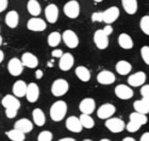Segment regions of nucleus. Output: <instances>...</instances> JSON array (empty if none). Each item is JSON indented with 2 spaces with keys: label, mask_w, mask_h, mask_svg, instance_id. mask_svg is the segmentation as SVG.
Listing matches in <instances>:
<instances>
[{
  "label": "nucleus",
  "mask_w": 149,
  "mask_h": 141,
  "mask_svg": "<svg viewBox=\"0 0 149 141\" xmlns=\"http://www.w3.org/2000/svg\"><path fill=\"white\" fill-rule=\"evenodd\" d=\"M67 113V104L64 100H56L50 107V118L54 122H61Z\"/></svg>",
  "instance_id": "f257e3e1"
},
{
  "label": "nucleus",
  "mask_w": 149,
  "mask_h": 141,
  "mask_svg": "<svg viewBox=\"0 0 149 141\" xmlns=\"http://www.w3.org/2000/svg\"><path fill=\"white\" fill-rule=\"evenodd\" d=\"M69 90V83L67 80L62 78L56 79L51 85V93L54 96L59 97L65 95Z\"/></svg>",
  "instance_id": "f03ea898"
},
{
  "label": "nucleus",
  "mask_w": 149,
  "mask_h": 141,
  "mask_svg": "<svg viewBox=\"0 0 149 141\" xmlns=\"http://www.w3.org/2000/svg\"><path fill=\"white\" fill-rule=\"evenodd\" d=\"M63 12L68 18H77L80 15V4L77 0H69L64 4Z\"/></svg>",
  "instance_id": "7ed1b4c3"
},
{
  "label": "nucleus",
  "mask_w": 149,
  "mask_h": 141,
  "mask_svg": "<svg viewBox=\"0 0 149 141\" xmlns=\"http://www.w3.org/2000/svg\"><path fill=\"white\" fill-rule=\"evenodd\" d=\"M62 40L64 42V44L66 46L70 48V49H74L79 46V38H78L77 33L70 29H67L62 33Z\"/></svg>",
  "instance_id": "20e7f679"
},
{
  "label": "nucleus",
  "mask_w": 149,
  "mask_h": 141,
  "mask_svg": "<svg viewBox=\"0 0 149 141\" xmlns=\"http://www.w3.org/2000/svg\"><path fill=\"white\" fill-rule=\"evenodd\" d=\"M94 43L98 49H106L109 46V35L103 31V29L96 30L94 33Z\"/></svg>",
  "instance_id": "39448f33"
},
{
  "label": "nucleus",
  "mask_w": 149,
  "mask_h": 141,
  "mask_svg": "<svg viewBox=\"0 0 149 141\" xmlns=\"http://www.w3.org/2000/svg\"><path fill=\"white\" fill-rule=\"evenodd\" d=\"M104 125L108 129H109L111 133H114V134H118V133H121L126 128V124L121 119L119 118H110L106 121Z\"/></svg>",
  "instance_id": "423d86ee"
},
{
  "label": "nucleus",
  "mask_w": 149,
  "mask_h": 141,
  "mask_svg": "<svg viewBox=\"0 0 149 141\" xmlns=\"http://www.w3.org/2000/svg\"><path fill=\"white\" fill-rule=\"evenodd\" d=\"M115 95L119 98V100H130L132 98L134 95V92L132 90L130 86H127V85H118L115 87Z\"/></svg>",
  "instance_id": "0eeeda50"
},
{
  "label": "nucleus",
  "mask_w": 149,
  "mask_h": 141,
  "mask_svg": "<svg viewBox=\"0 0 149 141\" xmlns=\"http://www.w3.org/2000/svg\"><path fill=\"white\" fill-rule=\"evenodd\" d=\"M24 64H22V60L18 58H12L8 63V71L12 76H17L22 75L24 72Z\"/></svg>",
  "instance_id": "6e6552de"
},
{
  "label": "nucleus",
  "mask_w": 149,
  "mask_h": 141,
  "mask_svg": "<svg viewBox=\"0 0 149 141\" xmlns=\"http://www.w3.org/2000/svg\"><path fill=\"white\" fill-rule=\"evenodd\" d=\"M27 28L30 31L33 32H42L45 31L47 28V22L42 18H37V17H32L27 22Z\"/></svg>",
  "instance_id": "1a4fd4ad"
},
{
  "label": "nucleus",
  "mask_w": 149,
  "mask_h": 141,
  "mask_svg": "<svg viewBox=\"0 0 149 141\" xmlns=\"http://www.w3.org/2000/svg\"><path fill=\"white\" fill-rule=\"evenodd\" d=\"M115 111H116V108H115L114 105L109 103L103 104L97 109V116L101 120H108L113 116Z\"/></svg>",
  "instance_id": "9d476101"
},
{
  "label": "nucleus",
  "mask_w": 149,
  "mask_h": 141,
  "mask_svg": "<svg viewBox=\"0 0 149 141\" xmlns=\"http://www.w3.org/2000/svg\"><path fill=\"white\" fill-rule=\"evenodd\" d=\"M120 15V11L117 6H110L106 11H103V22L107 25H111L118 19Z\"/></svg>",
  "instance_id": "9b49d317"
},
{
  "label": "nucleus",
  "mask_w": 149,
  "mask_h": 141,
  "mask_svg": "<svg viewBox=\"0 0 149 141\" xmlns=\"http://www.w3.org/2000/svg\"><path fill=\"white\" fill-rule=\"evenodd\" d=\"M45 17L49 24H56L59 18V8L54 3H50L45 8Z\"/></svg>",
  "instance_id": "f8f14e48"
},
{
  "label": "nucleus",
  "mask_w": 149,
  "mask_h": 141,
  "mask_svg": "<svg viewBox=\"0 0 149 141\" xmlns=\"http://www.w3.org/2000/svg\"><path fill=\"white\" fill-rule=\"evenodd\" d=\"M79 109L82 113H85V114H92V113L95 111L96 109V103H95V100L92 98V97H86V98H83L81 100L80 104H79Z\"/></svg>",
  "instance_id": "ddd939ff"
},
{
  "label": "nucleus",
  "mask_w": 149,
  "mask_h": 141,
  "mask_svg": "<svg viewBox=\"0 0 149 141\" xmlns=\"http://www.w3.org/2000/svg\"><path fill=\"white\" fill-rule=\"evenodd\" d=\"M65 126L66 128L68 129L69 132L72 133H81L82 132V129H83V126L81 124V121L80 119L76 116H68L67 120H66V123H65Z\"/></svg>",
  "instance_id": "4468645a"
},
{
  "label": "nucleus",
  "mask_w": 149,
  "mask_h": 141,
  "mask_svg": "<svg viewBox=\"0 0 149 141\" xmlns=\"http://www.w3.org/2000/svg\"><path fill=\"white\" fill-rule=\"evenodd\" d=\"M97 81L99 82L100 85H104V86H108V85H112V83H114L115 80H116V77H115V74L111 71H101V72L98 73V75H97Z\"/></svg>",
  "instance_id": "2eb2a0df"
},
{
  "label": "nucleus",
  "mask_w": 149,
  "mask_h": 141,
  "mask_svg": "<svg viewBox=\"0 0 149 141\" xmlns=\"http://www.w3.org/2000/svg\"><path fill=\"white\" fill-rule=\"evenodd\" d=\"M74 58L72 53H64L63 56L60 58L59 67L63 72H67V71H69L74 66Z\"/></svg>",
  "instance_id": "dca6fc26"
},
{
  "label": "nucleus",
  "mask_w": 149,
  "mask_h": 141,
  "mask_svg": "<svg viewBox=\"0 0 149 141\" xmlns=\"http://www.w3.org/2000/svg\"><path fill=\"white\" fill-rule=\"evenodd\" d=\"M1 105H2L6 109L8 108H12V109H17L20 108V102H19L18 97H16L14 94H6L4 95L2 100H1Z\"/></svg>",
  "instance_id": "f3484780"
},
{
  "label": "nucleus",
  "mask_w": 149,
  "mask_h": 141,
  "mask_svg": "<svg viewBox=\"0 0 149 141\" xmlns=\"http://www.w3.org/2000/svg\"><path fill=\"white\" fill-rule=\"evenodd\" d=\"M146 81V74L144 72H136L129 76L128 83L130 87H142Z\"/></svg>",
  "instance_id": "a211bd4d"
},
{
  "label": "nucleus",
  "mask_w": 149,
  "mask_h": 141,
  "mask_svg": "<svg viewBox=\"0 0 149 141\" xmlns=\"http://www.w3.org/2000/svg\"><path fill=\"white\" fill-rule=\"evenodd\" d=\"M40 97V88L35 82H30L28 85L27 93H26V98L29 103H35L37 102Z\"/></svg>",
  "instance_id": "6ab92c4d"
},
{
  "label": "nucleus",
  "mask_w": 149,
  "mask_h": 141,
  "mask_svg": "<svg viewBox=\"0 0 149 141\" xmlns=\"http://www.w3.org/2000/svg\"><path fill=\"white\" fill-rule=\"evenodd\" d=\"M20 60H22L24 66L29 67V69H36L38 65V59L32 53H24Z\"/></svg>",
  "instance_id": "aec40b11"
},
{
  "label": "nucleus",
  "mask_w": 149,
  "mask_h": 141,
  "mask_svg": "<svg viewBox=\"0 0 149 141\" xmlns=\"http://www.w3.org/2000/svg\"><path fill=\"white\" fill-rule=\"evenodd\" d=\"M14 128L18 129L25 134H28V133H31L33 129V123L29 119L22 118V119H19L18 121H16L14 124Z\"/></svg>",
  "instance_id": "412c9836"
},
{
  "label": "nucleus",
  "mask_w": 149,
  "mask_h": 141,
  "mask_svg": "<svg viewBox=\"0 0 149 141\" xmlns=\"http://www.w3.org/2000/svg\"><path fill=\"white\" fill-rule=\"evenodd\" d=\"M4 22H6V25L11 29H14L17 27L19 22V14L17 11L15 10H11L6 13V17H4Z\"/></svg>",
  "instance_id": "4be33fe9"
},
{
  "label": "nucleus",
  "mask_w": 149,
  "mask_h": 141,
  "mask_svg": "<svg viewBox=\"0 0 149 141\" xmlns=\"http://www.w3.org/2000/svg\"><path fill=\"white\" fill-rule=\"evenodd\" d=\"M27 89H28V85L24 80H17L13 85V94L18 98L24 97L26 96Z\"/></svg>",
  "instance_id": "5701e85b"
},
{
  "label": "nucleus",
  "mask_w": 149,
  "mask_h": 141,
  "mask_svg": "<svg viewBox=\"0 0 149 141\" xmlns=\"http://www.w3.org/2000/svg\"><path fill=\"white\" fill-rule=\"evenodd\" d=\"M121 6L124 8L125 12L129 15H134L139 9L137 0H121Z\"/></svg>",
  "instance_id": "b1692460"
},
{
  "label": "nucleus",
  "mask_w": 149,
  "mask_h": 141,
  "mask_svg": "<svg viewBox=\"0 0 149 141\" xmlns=\"http://www.w3.org/2000/svg\"><path fill=\"white\" fill-rule=\"evenodd\" d=\"M74 74L78 77V79L81 80L82 82H87L91 80V72L86 66H83V65L77 66L76 69H74Z\"/></svg>",
  "instance_id": "393cba45"
},
{
  "label": "nucleus",
  "mask_w": 149,
  "mask_h": 141,
  "mask_svg": "<svg viewBox=\"0 0 149 141\" xmlns=\"http://www.w3.org/2000/svg\"><path fill=\"white\" fill-rule=\"evenodd\" d=\"M115 69H116L117 74H119L121 76H125V75H128L132 71V65H131L130 62H128L126 60H120V61H118L116 63Z\"/></svg>",
  "instance_id": "a878e982"
},
{
  "label": "nucleus",
  "mask_w": 149,
  "mask_h": 141,
  "mask_svg": "<svg viewBox=\"0 0 149 141\" xmlns=\"http://www.w3.org/2000/svg\"><path fill=\"white\" fill-rule=\"evenodd\" d=\"M32 119H33V123L36 126H44L46 123V116L45 113L40 108H35L32 111Z\"/></svg>",
  "instance_id": "bb28decb"
},
{
  "label": "nucleus",
  "mask_w": 149,
  "mask_h": 141,
  "mask_svg": "<svg viewBox=\"0 0 149 141\" xmlns=\"http://www.w3.org/2000/svg\"><path fill=\"white\" fill-rule=\"evenodd\" d=\"M27 10L29 14L33 17H37L42 13V6L37 0H29L27 3Z\"/></svg>",
  "instance_id": "cd10ccee"
},
{
  "label": "nucleus",
  "mask_w": 149,
  "mask_h": 141,
  "mask_svg": "<svg viewBox=\"0 0 149 141\" xmlns=\"http://www.w3.org/2000/svg\"><path fill=\"white\" fill-rule=\"evenodd\" d=\"M118 44L123 49H131L133 47V41L128 33H120L118 36Z\"/></svg>",
  "instance_id": "c85d7f7f"
},
{
  "label": "nucleus",
  "mask_w": 149,
  "mask_h": 141,
  "mask_svg": "<svg viewBox=\"0 0 149 141\" xmlns=\"http://www.w3.org/2000/svg\"><path fill=\"white\" fill-rule=\"evenodd\" d=\"M6 135L11 141H24L26 139L25 133L20 132V130H18V129L16 128L6 132Z\"/></svg>",
  "instance_id": "c756f323"
},
{
  "label": "nucleus",
  "mask_w": 149,
  "mask_h": 141,
  "mask_svg": "<svg viewBox=\"0 0 149 141\" xmlns=\"http://www.w3.org/2000/svg\"><path fill=\"white\" fill-rule=\"evenodd\" d=\"M133 108L136 112L144 113V114H148L149 113V106L148 104L142 98V100H137L133 103Z\"/></svg>",
  "instance_id": "7c9ffc66"
},
{
  "label": "nucleus",
  "mask_w": 149,
  "mask_h": 141,
  "mask_svg": "<svg viewBox=\"0 0 149 141\" xmlns=\"http://www.w3.org/2000/svg\"><path fill=\"white\" fill-rule=\"evenodd\" d=\"M62 41V34L58 31H53L48 35L47 42L50 47H56Z\"/></svg>",
  "instance_id": "2f4dec72"
},
{
  "label": "nucleus",
  "mask_w": 149,
  "mask_h": 141,
  "mask_svg": "<svg viewBox=\"0 0 149 141\" xmlns=\"http://www.w3.org/2000/svg\"><path fill=\"white\" fill-rule=\"evenodd\" d=\"M79 119L81 121V124L83 126V128L91 129L95 126V121L91 116V114H85V113H81V116H79Z\"/></svg>",
  "instance_id": "473e14b6"
},
{
  "label": "nucleus",
  "mask_w": 149,
  "mask_h": 141,
  "mask_svg": "<svg viewBox=\"0 0 149 141\" xmlns=\"http://www.w3.org/2000/svg\"><path fill=\"white\" fill-rule=\"evenodd\" d=\"M129 119L130 121H133V122L139 123L140 125H145L147 122H148V118H147V114H144V113H140V112H132L129 116Z\"/></svg>",
  "instance_id": "72a5a7b5"
},
{
  "label": "nucleus",
  "mask_w": 149,
  "mask_h": 141,
  "mask_svg": "<svg viewBox=\"0 0 149 141\" xmlns=\"http://www.w3.org/2000/svg\"><path fill=\"white\" fill-rule=\"evenodd\" d=\"M140 28L146 35H149V15H144L141 18Z\"/></svg>",
  "instance_id": "f704fd0d"
},
{
  "label": "nucleus",
  "mask_w": 149,
  "mask_h": 141,
  "mask_svg": "<svg viewBox=\"0 0 149 141\" xmlns=\"http://www.w3.org/2000/svg\"><path fill=\"white\" fill-rule=\"evenodd\" d=\"M53 135L49 130H43L37 136V141H52Z\"/></svg>",
  "instance_id": "c9c22d12"
},
{
  "label": "nucleus",
  "mask_w": 149,
  "mask_h": 141,
  "mask_svg": "<svg viewBox=\"0 0 149 141\" xmlns=\"http://www.w3.org/2000/svg\"><path fill=\"white\" fill-rule=\"evenodd\" d=\"M141 126L139 123L136 122H133V121H129L127 125H126V129H127L129 133H136L139 129L141 128Z\"/></svg>",
  "instance_id": "e433bc0d"
},
{
  "label": "nucleus",
  "mask_w": 149,
  "mask_h": 141,
  "mask_svg": "<svg viewBox=\"0 0 149 141\" xmlns=\"http://www.w3.org/2000/svg\"><path fill=\"white\" fill-rule=\"evenodd\" d=\"M141 95H142V98L148 104L149 106V85L142 86V88H141Z\"/></svg>",
  "instance_id": "4c0bfd02"
},
{
  "label": "nucleus",
  "mask_w": 149,
  "mask_h": 141,
  "mask_svg": "<svg viewBox=\"0 0 149 141\" xmlns=\"http://www.w3.org/2000/svg\"><path fill=\"white\" fill-rule=\"evenodd\" d=\"M141 56L144 62L149 65V46H143L141 48Z\"/></svg>",
  "instance_id": "58836bf2"
},
{
  "label": "nucleus",
  "mask_w": 149,
  "mask_h": 141,
  "mask_svg": "<svg viewBox=\"0 0 149 141\" xmlns=\"http://www.w3.org/2000/svg\"><path fill=\"white\" fill-rule=\"evenodd\" d=\"M92 22H103V12H95L92 14Z\"/></svg>",
  "instance_id": "ea45409f"
},
{
  "label": "nucleus",
  "mask_w": 149,
  "mask_h": 141,
  "mask_svg": "<svg viewBox=\"0 0 149 141\" xmlns=\"http://www.w3.org/2000/svg\"><path fill=\"white\" fill-rule=\"evenodd\" d=\"M17 109H12V108H8L6 109V116L8 119H14L17 116Z\"/></svg>",
  "instance_id": "a19ab883"
},
{
  "label": "nucleus",
  "mask_w": 149,
  "mask_h": 141,
  "mask_svg": "<svg viewBox=\"0 0 149 141\" xmlns=\"http://www.w3.org/2000/svg\"><path fill=\"white\" fill-rule=\"evenodd\" d=\"M8 6H9V0H0V13L6 10Z\"/></svg>",
  "instance_id": "79ce46f5"
},
{
  "label": "nucleus",
  "mask_w": 149,
  "mask_h": 141,
  "mask_svg": "<svg viewBox=\"0 0 149 141\" xmlns=\"http://www.w3.org/2000/svg\"><path fill=\"white\" fill-rule=\"evenodd\" d=\"M63 51L61 49H54L52 51V53H51V56L52 57H54V58H61V57L63 56Z\"/></svg>",
  "instance_id": "37998d69"
},
{
  "label": "nucleus",
  "mask_w": 149,
  "mask_h": 141,
  "mask_svg": "<svg viewBox=\"0 0 149 141\" xmlns=\"http://www.w3.org/2000/svg\"><path fill=\"white\" fill-rule=\"evenodd\" d=\"M103 31L106 32V33H107L108 35H110V34L112 33V32H113V28H112V27H111L110 25H107L106 27L103 28Z\"/></svg>",
  "instance_id": "c03bdc74"
},
{
  "label": "nucleus",
  "mask_w": 149,
  "mask_h": 141,
  "mask_svg": "<svg viewBox=\"0 0 149 141\" xmlns=\"http://www.w3.org/2000/svg\"><path fill=\"white\" fill-rule=\"evenodd\" d=\"M140 141H149V133H144L142 137H141V140Z\"/></svg>",
  "instance_id": "a18cd8bd"
},
{
  "label": "nucleus",
  "mask_w": 149,
  "mask_h": 141,
  "mask_svg": "<svg viewBox=\"0 0 149 141\" xmlns=\"http://www.w3.org/2000/svg\"><path fill=\"white\" fill-rule=\"evenodd\" d=\"M43 71H40V69H37L36 72H35V77H36L37 79H40L42 77H43Z\"/></svg>",
  "instance_id": "49530a36"
},
{
  "label": "nucleus",
  "mask_w": 149,
  "mask_h": 141,
  "mask_svg": "<svg viewBox=\"0 0 149 141\" xmlns=\"http://www.w3.org/2000/svg\"><path fill=\"white\" fill-rule=\"evenodd\" d=\"M59 141H76L74 138H69V137H65V138H62L60 139Z\"/></svg>",
  "instance_id": "de8ad7c7"
},
{
  "label": "nucleus",
  "mask_w": 149,
  "mask_h": 141,
  "mask_svg": "<svg viewBox=\"0 0 149 141\" xmlns=\"http://www.w3.org/2000/svg\"><path fill=\"white\" fill-rule=\"evenodd\" d=\"M3 59H4V53H3V51L1 49H0V63L2 62Z\"/></svg>",
  "instance_id": "09e8293b"
},
{
  "label": "nucleus",
  "mask_w": 149,
  "mask_h": 141,
  "mask_svg": "<svg viewBox=\"0 0 149 141\" xmlns=\"http://www.w3.org/2000/svg\"><path fill=\"white\" fill-rule=\"evenodd\" d=\"M121 141H135V139L132 138V137H126V138H124Z\"/></svg>",
  "instance_id": "8fccbe9b"
},
{
  "label": "nucleus",
  "mask_w": 149,
  "mask_h": 141,
  "mask_svg": "<svg viewBox=\"0 0 149 141\" xmlns=\"http://www.w3.org/2000/svg\"><path fill=\"white\" fill-rule=\"evenodd\" d=\"M1 45H2V36L0 35V46H1Z\"/></svg>",
  "instance_id": "3c124183"
},
{
  "label": "nucleus",
  "mask_w": 149,
  "mask_h": 141,
  "mask_svg": "<svg viewBox=\"0 0 149 141\" xmlns=\"http://www.w3.org/2000/svg\"><path fill=\"white\" fill-rule=\"evenodd\" d=\"M100 141H111L110 139H107V138H104V139H101Z\"/></svg>",
  "instance_id": "603ef678"
},
{
  "label": "nucleus",
  "mask_w": 149,
  "mask_h": 141,
  "mask_svg": "<svg viewBox=\"0 0 149 141\" xmlns=\"http://www.w3.org/2000/svg\"><path fill=\"white\" fill-rule=\"evenodd\" d=\"M94 1H95V2H102L103 0H94Z\"/></svg>",
  "instance_id": "864d4df0"
},
{
  "label": "nucleus",
  "mask_w": 149,
  "mask_h": 141,
  "mask_svg": "<svg viewBox=\"0 0 149 141\" xmlns=\"http://www.w3.org/2000/svg\"><path fill=\"white\" fill-rule=\"evenodd\" d=\"M83 141H93V140H91V139H85V140H83Z\"/></svg>",
  "instance_id": "5fc2aeb1"
}]
</instances>
